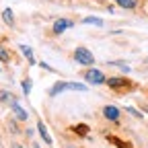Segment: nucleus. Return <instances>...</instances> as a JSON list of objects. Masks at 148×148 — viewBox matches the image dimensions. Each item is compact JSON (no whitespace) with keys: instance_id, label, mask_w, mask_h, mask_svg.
<instances>
[{"instance_id":"12","label":"nucleus","mask_w":148,"mask_h":148,"mask_svg":"<svg viewBox=\"0 0 148 148\" xmlns=\"http://www.w3.org/2000/svg\"><path fill=\"white\" fill-rule=\"evenodd\" d=\"M18 49H21V51H23V53L27 56V58H29L31 62H35V60H33V49H31V47H27V45H21Z\"/></svg>"},{"instance_id":"5","label":"nucleus","mask_w":148,"mask_h":148,"mask_svg":"<svg viewBox=\"0 0 148 148\" xmlns=\"http://www.w3.org/2000/svg\"><path fill=\"white\" fill-rule=\"evenodd\" d=\"M68 27H72V23L68 21V18H58V21L53 23V31H56V33H62V31H66Z\"/></svg>"},{"instance_id":"2","label":"nucleus","mask_w":148,"mask_h":148,"mask_svg":"<svg viewBox=\"0 0 148 148\" xmlns=\"http://www.w3.org/2000/svg\"><path fill=\"white\" fill-rule=\"evenodd\" d=\"M74 58H76L78 64H84V66H92V62H95L92 53H90L86 47H76V51H74Z\"/></svg>"},{"instance_id":"3","label":"nucleus","mask_w":148,"mask_h":148,"mask_svg":"<svg viewBox=\"0 0 148 148\" xmlns=\"http://www.w3.org/2000/svg\"><path fill=\"white\" fill-rule=\"evenodd\" d=\"M84 78H86L90 84H103V82H105L103 72H99V70H92V68L84 72Z\"/></svg>"},{"instance_id":"4","label":"nucleus","mask_w":148,"mask_h":148,"mask_svg":"<svg viewBox=\"0 0 148 148\" xmlns=\"http://www.w3.org/2000/svg\"><path fill=\"white\" fill-rule=\"evenodd\" d=\"M103 113H105V117L111 119V121H117V119H119V111H117V107H113V105H107Z\"/></svg>"},{"instance_id":"11","label":"nucleus","mask_w":148,"mask_h":148,"mask_svg":"<svg viewBox=\"0 0 148 148\" xmlns=\"http://www.w3.org/2000/svg\"><path fill=\"white\" fill-rule=\"evenodd\" d=\"M84 23H86V25H97V27L103 25V21H101L99 16H86V18H84Z\"/></svg>"},{"instance_id":"13","label":"nucleus","mask_w":148,"mask_h":148,"mask_svg":"<svg viewBox=\"0 0 148 148\" xmlns=\"http://www.w3.org/2000/svg\"><path fill=\"white\" fill-rule=\"evenodd\" d=\"M23 90H25V95L31 92V80H23Z\"/></svg>"},{"instance_id":"1","label":"nucleus","mask_w":148,"mask_h":148,"mask_svg":"<svg viewBox=\"0 0 148 148\" xmlns=\"http://www.w3.org/2000/svg\"><path fill=\"white\" fill-rule=\"evenodd\" d=\"M62 90H86V86L80 84V82H58V84L51 86L49 97H56V95H58V92H62Z\"/></svg>"},{"instance_id":"7","label":"nucleus","mask_w":148,"mask_h":148,"mask_svg":"<svg viewBox=\"0 0 148 148\" xmlns=\"http://www.w3.org/2000/svg\"><path fill=\"white\" fill-rule=\"evenodd\" d=\"M37 130H39V134L43 136V140H45V144H51V136L47 134V130H45V123L39 119V121H37Z\"/></svg>"},{"instance_id":"15","label":"nucleus","mask_w":148,"mask_h":148,"mask_svg":"<svg viewBox=\"0 0 148 148\" xmlns=\"http://www.w3.org/2000/svg\"><path fill=\"white\" fill-rule=\"evenodd\" d=\"M33 148H39V146H37V144H35V146H33Z\"/></svg>"},{"instance_id":"10","label":"nucleus","mask_w":148,"mask_h":148,"mask_svg":"<svg viewBox=\"0 0 148 148\" xmlns=\"http://www.w3.org/2000/svg\"><path fill=\"white\" fill-rule=\"evenodd\" d=\"M115 2L123 8H136V0H115Z\"/></svg>"},{"instance_id":"9","label":"nucleus","mask_w":148,"mask_h":148,"mask_svg":"<svg viewBox=\"0 0 148 148\" xmlns=\"http://www.w3.org/2000/svg\"><path fill=\"white\" fill-rule=\"evenodd\" d=\"M12 18H14V16H12V10H10V8H4V12H2V21H4L6 25H12Z\"/></svg>"},{"instance_id":"14","label":"nucleus","mask_w":148,"mask_h":148,"mask_svg":"<svg viewBox=\"0 0 148 148\" xmlns=\"http://www.w3.org/2000/svg\"><path fill=\"white\" fill-rule=\"evenodd\" d=\"M0 60H10V58H8V53H6V49H4L2 45H0Z\"/></svg>"},{"instance_id":"8","label":"nucleus","mask_w":148,"mask_h":148,"mask_svg":"<svg viewBox=\"0 0 148 148\" xmlns=\"http://www.w3.org/2000/svg\"><path fill=\"white\" fill-rule=\"evenodd\" d=\"M109 86H113V88L127 86V80H125V78H109Z\"/></svg>"},{"instance_id":"6","label":"nucleus","mask_w":148,"mask_h":148,"mask_svg":"<svg viewBox=\"0 0 148 148\" xmlns=\"http://www.w3.org/2000/svg\"><path fill=\"white\" fill-rule=\"evenodd\" d=\"M12 111H14V115L21 119V121H25V119H27V111H25L21 105H18L16 101H12Z\"/></svg>"},{"instance_id":"16","label":"nucleus","mask_w":148,"mask_h":148,"mask_svg":"<svg viewBox=\"0 0 148 148\" xmlns=\"http://www.w3.org/2000/svg\"><path fill=\"white\" fill-rule=\"evenodd\" d=\"M14 148H21V146H14Z\"/></svg>"}]
</instances>
